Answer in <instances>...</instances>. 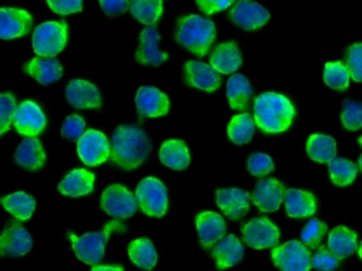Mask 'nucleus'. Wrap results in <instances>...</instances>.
<instances>
[{
	"instance_id": "1a4fd4ad",
	"label": "nucleus",
	"mask_w": 362,
	"mask_h": 271,
	"mask_svg": "<svg viewBox=\"0 0 362 271\" xmlns=\"http://www.w3.org/2000/svg\"><path fill=\"white\" fill-rule=\"evenodd\" d=\"M78 153L86 166H100L110 158V141L101 132L89 129L78 141Z\"/></svg>"
},
{
	"instance_id": "aec40b11",
	"label": "nucleus",
	"mask_w": 362,
	"mask_h": 271,
	"mask_svg": "<svg viewBox=\"0 0 362 271\" xmlns=\"http://www.w3.org/2000/svg\"><path fill=\"white\" fill-rule=\"evenodd\" d=\"M160 40L157 29L148 27L140 34V47L138 48L136 59L144 65H160L167 61L168 54L159 50Z\"/></svg>"
},
{
	"instance_id": "f03ea898",
	"label": "nucleus",
	"mask_w": 362,
	"mask_h": 271,
	"mask_svg": "<svg viewBox=\"0 0 362 271\" xmlns=\"http://www.w3.org/2000/svg\"><path fill=\"white\" fill-rule=\"evenodd\" d=\"M295 108L284 96L262 93L255 103V119L257 127L268 134L282 133L293 122Z\"/></svg>"
},
{
	"instance_id": "de8ad7c7",
	"label": "nucleus",
	"mask_w": 362,
	"mask_h": 271,
	"mask_svg": "<svg viewBox=\"0 0 362 271\" xmlns=\"http://www.w3.org/2000/svg\"><path fill=\"white\" fill-rule=\"evenodd\" d=\"M100 4H101L102 8H103L106 14L114 16V15L124 13L129 8V6H131V2L125 1V0H119V1H101Z\"/></svg>"
},
{
	"instance_id": "4468645a",
	"label": "nucleus",
	"mask_w": 362,
	"mask_h": 271,
	"mask_svg": "<svg viewBox=\"0 0 362 271\" xmlns=\"http://www.w3.org/2000/svg\"><path fill=\"white\" fill-rule=\"evenodd\" d=\"M285 196V188L274 178L262 179L253 192V204L261 212H274L280 208Z\"/></svg>"
},
{
	"instance_id": "4be33fe9",
	"label": "nucleus",
	"mask_w": 362,
	"mask_h": 271,
	"mask_svg": "<svg viewBox=\"0 0 362 271\" xmlns=\"http://www.w3.org/2000/svg\"><path fill=\"white\" fill-rule=\"evenodd\" d=\"M211 66L223 74H232L242 65V55L234 42L218 45L211 55Z\"/></svg>"
},
{
	"instance_id": "6e6552de",
	"label": "nucleus",
	"mask_w": 362,
	"mask_h": 271,
	"mask_svg": "<svg viewBox=\"0 0 362 271\" xmlns=\"http://www.w3.org/2000/svg\"><path fill=\"white\" fill-rule=\"evenodd\" d=\"M135 196L121 185H112L102 194L101 207L115 219H129L137 211Z\"/></svg>"
},
{
	"instance_id": "7c9ffc66",
	"label": "nucleus",
	"mask_w": 362,
	"mask_h": 271,
	"mask_svg": "<svg viewBox=\"0 0 362 271\" xmlns=\"http://www.w3.org/2000/svg\"><path fill=\"white\" fill-rule=\"evenodd\" d=\"M4 208L19 221H28L35 210V200L23 192L11 194L0 200Z\"/></svg>"
},
{
	"instance_id": "a19ab883",
	"label": "nucleus",
	"mask_w": 362,
	"mask_h": 271,
	"mask_svg": "<svg viewBox=\"0 0 362 271\" xmlns=\"http://www.w3.org/2000/svg\"><path fill=\"white\" fill-rule=\"evenodd\" d=\"M249 172L255 176L264 177L274 171V164L269 156L263 153H255L247 162Z\"/></svg>"
},
{
	"instance_id": "cd10ccee",
	"label": "nucleus",
	"mask_w": 362,
	"mask_h": 271,
	"mask_svg": "<svg viewBox=\"0 0 362 271\" xmlns=\"http://www.w3.org/2000/svg\"><path fill=\"white\" fill-rule=\"evenodd\" d=\"M252 96V86L243 74H234L228 80L227 97L233 110H247Z\"/></svg>"
},
{
	"instance_id": "b1692460",
	"label": "nucleus",
	"mask_w": 362,
	"mask_h": 271,
	"mask_svg": "<svg viewBox=\"0 0 362 271\" xmlns=\"http://www.w3.org/2000/svg\"><path fill=\"white\" fill-rule=\"evenodd\" d=\"M244 251V246L235 236H226L213 251L217 268L223 270L236 265L243 259Z\"/></svg>"
},
{
	"instance_id": "09e8293b",
	"label": "nucleus",
	"mask_w": 362,
	"mask_h": 271,
	"mask_svg": "<svg viewBox=\"0 0 362 271\" xmlns=\"http://www.w3.org/2000/svg\"><path fill=\"white\" fill-rule=\"evenodd\" d=\"M91 271H124L121 266H95Z\"/></svg>"
},
{
	"instance_id": "ea45409f",
	"label": "nucleus",
	"mask_w": 362,
	"mask_h": 271,
	"mask_svg": "<svg viewBox=\"0 0 362 271\" xmlns=\"http://www.w3.org/2000/svg\"><path fill=\"white\" fill-rule=\"evenodd\" d=\"M341 121L344 127L349 131H357L362 129V104L346 101L342 108Z\"/></svg>"
},
{
	"instance_id": "c756f323",
	"label": "nucleus",
	"mask_w": 362,
	"mask_h": 271,
	"mask_svg": "<svg viewBox=\"0 0 362 271\" xmlns=\"http://www.w3.org/2000/svg\"><path fill=\"white\" fill-rule=\"evenodd\" d=\"M161 162L173 170H183L189 164V153L187 145L181 140H168L163 143L159 153Z\"/></svg>"
},
{
	"instance_id": "f704fd0d",
	"label": "nucleus",
	"mask_w": 362,
	"mask_h": 271,
	"mask_svg": "<svg viewBox=\"0 0 362 271\" xmlns=\"http://www.w3.org/2000/svg\"><path fill=\"white\" fill-rule=\"evenodd\" d=\"M255 131V125L250 115L243 114L233 117L229 127L228 136L230 140L236 144H246L252 139Z\"/></svg>"
},
{
	"instance_id": "39448f33",
	"label": "nucleus",
	"mask_w": 362,
	"mask_h": 271,
	"mask_svg": "<svg viewBox=\"0 0 362 271\" xmlns=\"http://www.w3.org/2000/svg\"><path fill=\"white\" fill-rule=\"evenodd\" d=\"M33 49L36 54L51 59L65 48L67 25L65 21H47L36 28L33 33Z\"/></svg>"
},
{
	"instance_id": "f3484780",
	"label": "nucleus",
	"mask_w": 362,
	"mask_h": 271,
	"mask_svg": "<svg viewBox=\"0 0 362 271\" xmlns=\"http://www.w3.org/2000/svg\"><path fill=\"white\" fill-rule=\"evenodd\" d=\"M138 113L146 118L165 116L169 113V98L155 87L144 86L136 96Z\"/></svg>"
},
{
	"instance_id": "58836bf2",
	"label": "nucleus",
	"mask_w": 362,
	"mask_h": 271,
	"mask_svg": "<svg viewBox=\"0 0 362 271\" xmlns=\"http://www.w3.org/2000/svg\"><path fill=\"white\" fill-rule=\"evenodd\" d=\"M16 100L11 93H0V136L10 131L13 122Z\"/></svg>"
},
{
	"instance_id": "8fccbe9b",
	"label": "nucleus",
	"mask_w": 362,
	"mask_h": 271,
	"mask_svg": "<svg viewBox=\"0 0 362 271\" xmlns=\"http://www.w3.org/2000/svg\"><path fill=\"white\" fill-rule=\"evenodd\" d=\"M358 253L359 257H361L362 259V242L361 243V245H359Z\"/></svg>"
},
{
	"instance_id": "c9c22d12",
	"label": "nucleus",
	"mask_w": 362,
	"mask_h": 271,
	"mask_svg": "<svg viewBox=\"0 0 362 271\" xmlns=\"http://www.w3.org/2000/svg\"><path fill=\"white\" fill-rule=\"evenodd\" d=\"M329 174L334 185L346 187L356 178L357 168L350 160L344 158H334L329 164Z\"/></svg>"
},
{
	"instance_id": "473e14b6",
	"label": "nucleus",
	"mask_w": 362,
	"mask_h": 271,
	"mask_svg": "<svg viewBox=\"0 0 362 271\" xmlns=\"http://www.w3.org/2000/svg\"><path fill=\"white\" fill-rule=\"evenodd\" d=\"M308 156L314 161L331 162L336 158V141L332 137L316 134L310 137L308 141Z\"/></svg>"
},
{
	"instance_id": "2eb2a0df",
	"label": "nucleus",
	"mask_w": 362,
	"mask_h": 271,
	"mask_svg": "<svg viewBox=\"0 0 362 271\" xmlns=\"http://www.w3.org/2000/svg\"><path fill=\"white\" fill-rule=\"evenodd\" d=\"M185 80L189 86L213 93L221 86V76L212 66L202 62H187L183 68Z\"/></svg>"
},
{
	"instance_id": "6ab92c4d",
	"label": "nucleus",
	"mask_w": 362,
	"mask_h": 271,
	"mask_svg": "<svg viewBox=\"0 0 362 271\" xmlns=\"http://www.w3.org/2000/svg\"><path fill=\"white\" fill-rule=\"evenodd\" d=\"M66 97L68 102L78 110L99 108L102 105L99 89L84 80H72L66 89Z\"/></svg>"
},
{
	"instance_id": "a878e982",
	"label": "nucleus",
	"mask_w": 362,
	"mask_h": 271,
	"mask_svg": "<svg viewBox=\"0 0 362 271\" xmlns=\"http://www.w3.org/2000/svg\"><path fill=\"white\" fill-rule=\"evenodd\" d=\"M95 175L84 168L72 171L59 183V190L64 195L78 197L86 195L93 190Z\"/></svg>"
},
{
	"instance_id": "79ce46f5",
	"label": "nucleus",
	"mask_w": 362,
	"mask_h": 271,
	"mask_svg": "<svg viewBox=\"0 0 362 271\" xmlns=\"http://www.w3.org/2000/svg\"><path fill=\"white\" fill-rule=\"evenodd\" d=\"M339 262L327 246H321L313 258L312 265L318 271H333L338 267Z\"/></svg>"
},
{
	"instance_id": "2f4dec72",
	"label": "nucleus",
	"mask_w": 362,
	"mask_h": 271,
	"mask_svg": "<svg viewBox=\"0 0 362 271\" xmlns=\"http://www.w3.org/2000/svg\"><path fill=\"white\" fill-rule=\"evenodd\" d=\"M129 255L132 262L142 270H151L157 263L154 245L148 238H139L129 244Z\"/></svg>"
},
{
	"instance_id": "423d86ee",
	"label": "nucleus",
	"mask_w": 362,
	"mask_h": 271,
	"mask_svg": "<svg viewBox=\"0 0 362 271\" xmlns=\"http://www.w3.org/2000/svg\"><path fill=\"white\" fill-rule=\"evenodd\" d=\"M136 200L142 212L148 217H163L168 210V191L155 177L144 178L136 190Z\"/></svg>"
},
{
	"instance_id": "72a5a7b5",
	"label": "nucleus",
	"mask_w": 362,
	"mask_h": 271,
	"mask_svg": "<svg viewBox=\"0 0 362 271\" xmlns=\"http://www.w3.org/2000/svg\"><path fill=\"white\" fill-rule=\"evenodd\" d=\"M160 0H135L131 2V12L137 21L144 25H154L163 14Z\"/></svg>"
},
{
	"instance_id": "4c0bfd02",
	"label": "nucleus",
	"mask_w": 362,
	"mask_h": 271,
	"mask_svg": "<svg viewBox=\"0 0 362 271\" xmlns=\"http://www.w3.org/2000/svg\"><path fill=\"white\" fill-rule=\"evenodd\" d=\"M327 226L319 219H312L302 230L301 238L304 245L312 249L318 248L320 246L323 236L327 234Z\"/></svg>"
},
{
	"instance_id": "a211bd4d",
	"label": "nucleus",
	"mask_w": 362,
	"mask_h": 271,
	"mask_svg": "<svg viewBox=\"0 0 362 271\" xmlns=\"http://www.w3.org/2000/svg\"><path fill=\"white\" fill-rule=\"evenodd\" d=\"M232 21L246 30L261 28L269 21L270 15L261 4L251 1H240L230 12Z\"/></svg>"
},
{
	"instance_id": "ddd939ff",
	"label": "nucleus",
	"mask_w": 362,
	"mask_h": 271,
	"mask_svg": "<svg viewBox=\"0 0 362 271\" xmlns=\"http://www.w3.org/2000/svg\"><path fill=\"white\" fill-rule=\"evenodd\" d=\"M32 16L25 10L0 8V38L14 40L27 35L32 27Z\"/></svg>"
},
{
	"instance_id": "f8f14e48",
	"label": "nucleus",
	"mask_w": 362,
	"mask_h": 271,
	"mask_svg": "<svg viewBox=\"0 0 362 271\" xmlns=\"http://www.w3.org/2000/svg\"><path fill=\"white\" fill-rule=\"evenodd\" d=\"M31 236L21 224L12 221L0 236V257H21L31 250Z\"/></svg>"
},
{
	"instance_id": "20e7f679",
	"label": "nucleus",
	"mask_w": 362,
	"mask_h": 271,
	"mask_svg": "<svg viewBox=\"0 0 362 271\" xmlns=\"http://www.w3.org/2000/svg\"><path fill=\"white\" fill-rule=\"evenodd\" d=\"M114 231L124 232L125 226L120 221H114L108 223L101 232H91V233L84 234L81 238H78L74 234H70L72 248L78 259L88 265H97L101 263L106 243Z\"/></svg>"
},
{
	"instance_id": "603ef678",
	"label": "nucleus",
	"mask_w": 362,
	"mask_h": 271,
	"mask_svg": "<svg viewBox=\"0 0 362 271\" xmlns=\"http://www.w3.org/2000/svg\"><path fill=\"white\" fill-rule=\"evenodd\" d=\"M358 142L359 144H361V146L362 147V136L361 137V138L358 139Z\"/></svg>"
},
{
	"instance_id": "dca6fc26",
	"label": "nucleus",
	"mask_w": 362,
	"mask_h": 271,
	"mask_svg": "<svg viewBox=\"0 0 362 271\" xmlns=\"http://www.w3.org/2000/svg\"><path fill=\"white\" fill-rule=\"evenodd\" d=\"M216 202L228 219L238 221L248 213L250 208V195L248 192L235 188L217 190Z\"/></svg>"
},
{
	"instance_id": "37998d69",
	"label": "nucleus",
	"mask_w": 362,
	"mask_h": 271,
	"mask_svg": "<svg viewBox=\"0 0 362 271\" xmlns=\"http://www.w3.org/2000/svg\"><path fill=\"white\" fill-rule=\"evenodd\" d=\"M346 68L355 82H362V44H355L346 52Z\"/></svg>"
},
{
	"instance_id": "0eeeda50",
	"label": "nucleus",
	"mask_w": 362,
	"mask_h": 271,
	"mask_svg": "<svg viewBox=\"0 0 362 271\" xmlns=\"http://www.w3.org/2000/svg\"><path fill=\"white\" fill-rule=\"evenodd\" d=\"M272 261L282 271H310V251L298 241H291L272 250Z\"/></svg>"
},
{
	"instance_id": "3c124183",
	"label": "nucleus",
	"mask_w": 362,
	"mask_h": 271,
	"mask_svg": "<svg viewBox=\"0 0 362 271\" xmlns=\"http://www.w3.org/2000/svg\"><path fill=\"white\" fill-rule=\"evenodd\" d=\"M358 164H359V168H361V170L362 172V155L361 156V158H359Z\"/></svg>"
},
{
	"instance_id": "f257e3e1",
	"label": "nucleus",
	"mask_w": 362,
	"mask_h": 271,
	"mask_svg": "<svg viewBox=\"0 0 362 271\" xmlns=\"http://www.w3.org/2000/svg\"><path fill=\"white\" fill-rule=\"evenodd\" d=\"M151 151L150 138L137 125H122L112 134L110 158L124 170H135L141 166Z\"/></svg>"
},
{
	"instance_id": "9b49d317",
	"label": "nucleus",
	"mask_w": 362,
	"mask_h": 271,
	"mask_svg": "<svg viewBox=\"0 0 362 271\" xmlns=\"http://www.w3.org/2000/svg\"><path fill=\"white\" fill-rule=\"evenodd\" d=\"M13 123L21 135L35 137L44 131L47 120L37 104L25 101L15 110Z\"/></svg>"
},
{
	"instance_id": "7ed1b4c3",
	"label": "nucleus",
	"mask_w": 362,
	"mask_h": 271,
	"mask_svg": "<svg viewBox=\"0 0 362 271\" xmlns=\"http://www.w3.org/2000/svg\"><path fill=\"white\" fill-rule=\"evenodd\" d=\"M216 31L210 19L198 15H189L180 19L176 38L198 57H202L214 42Z\"/></svg>"
},
{
	"instance_id": "393cba45",
	"label": "nucleus",
	"mask_w": 362,
	"mask_h": 271,
	"mask_svg": "<svg viewBox=\"0 0 362 271\" xmlns=\"http://www.w3.org/2000/svg\"><path fill=\"white\" fill-rule=\"evenodd\" d=\"M284 200L288 217L301 219L316 212V198L310 192L291 189L285 193Z\"/></svg>"
},
{
	"instance_id": "c03bdc74",
	"label": "nucleus",
	"mask_w": 362,
	"mask_h": 271,
	"mask_svg": "<svg viewBox=\"0 0 362 271\" xmlns=\"http://www.w3.org/2000/svg\"><path fill=\"white\" fill-rule=\"evenodd\" d=\"M85 122L80 116L68 117L62 127V136L71 141H78L84 135Z\"/></svg>"
},
{
	"instance_id": "a18cd8bd",
	"label": "nucleus",
	"mask_w": 362,
	"mask_h": 271,
	"mask_svg": "<svg viewBox=\"0 0 362 271\" xmlns=\"http://www.w3.org/2000/svg\"><path fill=\"white\" fill-rule=\"evenodd\" d=\"M49 6L57 14L68 15L80 12L83 8L81 0H65V1H48Z\"/></svg>"
},
{
	"instance_id": "bb28decb",
	"label": "nucleus",
	"mask_w": 362,
	"mask_h": 271,
	"mask_svg": "<svg viewBox=\"0 0 362 271\" xmlns=\"http://www.w3.org/2000/svg\"><path fill=\"white\" fill-rule=\"evenodd\" d=\"M25 70L40 84H50L62 78L63 68L57 59L35 57L25 66Z\"/></svg>"
},
{
	"instance_id": "5701e85b",
	"label": "nucleus",
	"mask_w": 362,
	"mask_h": 271,
	"mask_svg": "<svg viewBox=\"0 0 362 271\" xmlns=\"http://www.w3.org/2000/svg\"><path fill=\"white\" fill-rule=\"evenodd\" d=\"M15 160L27 170L37 171L42 168L46 161V154L40 141L35 137L23 139L15 153Z\"/></svg>"
},
{
	"instance_id": "e433bc0d",
	"label": "nucleus",
	"mask_w": 362,
	"mask_h": 271,
	"mask_svg": "<svg viewBox=\"0 0 362 271\" xmlns=\"http://www.w3.org/2000/svg\"><path fill=\"white\" fill-rule=\"evenodd\" d=\"M350 72L341 62L327 63L325 69V81L327 85L336 91H346L350 82Z\"/></svg>"
},
{
	"instance_id": "c85d7f7f",
	"label": "nucleus",
	"mask_w": 362,
	"mask_h": 271,
	"mask_svg": "<svg viewBox=\"0 0 362 271\" xmlns=\"http://www.w3.org/2000/svg\"><path fill=\"white\" fill-rule=\"evenodd\" d=\"M329 249L338 258L346 259L357 248V234L344 226L332 230L329 236Z\"/></svg>"
},
{
	"instance_id": "412c9836",
	"label": "nucleus",
	"mask_w": 362,
	"mask_h": 271,
	"mask_svg": "<svg viewBox=\"0 0 362 271\" xmlns=\"http://www.w3.org/2000/svg\"><path fill=\"white\" fill-rule=\"evenodd\" d=\"M196 227L200 243L204 248H210L226 233V224L223 217L215 212H202L196 217Z\"/></svg>"
},
{
	"instance_id": "49530a36",
	"label": "nucleus",
	"mask_w": 362,
	"mask_h": 271,
	"mask_svg": "<svg viewBox=\"0 0 362 271\" xmlns=\"http://www.w3.org/2000/svg\"><path fill=\"white\" fill-rule=\"evenodd\" d=\"M233 2V0H229V1H226V0H223V1H218V0H204V1H200L199 0V1H196V4L199 6L202 12L211 15L213 13L226 10Z\"/></svg>"
},
{
	"instance_id": "9d476101",
	"label": "nucleus",
	"mask_w": 362,
	"mask_h": 271,
	"mask_svg": "<svg viewBox=\"0 0 362 271\" xmlns=\"http://www.w3.org/2000/svg\"><path fill=\"white\" fill-rule=\"evenodd\" d=\"M243 234L246 244L255 249L276 246L280 240L278 227L266 217H259L249 221L245 225Z\"/></svg>"
}]
</instances>
